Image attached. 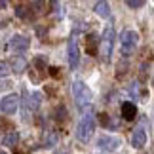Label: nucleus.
<instances>
[{"label":"nucleus","mask_w":154,"mask_h":154,"mask_svg":"<svg viewBox=\"0 0 154 154\" xmlns=\"http://www.w3.org/2000/svg\"><path fill=\"white\" fill-rule=\"evenodd\" d=\"M17 143H19V133L17 131H10L4 135V145L6 146H15Z\"/></svg>","instance_id":"nucleus-13"},{"label":"nucleus","mask_w":154,"mask_h":154,"mask_svg":"<svg viewBox=\"0 0 154 154\" xmlns=\"http://www.w3.org/2000/svg\"><path fill=\"white\" fill-rule=\"evenodd\" d=\"M17 15H19V17H25L27 15V10L25 8H17Z\"/></svg>","instance_id":"nucleus-21"},{"label":"nucleus","mask_w":154,"mask_h":154,"mask_svg":"<svg viewBox=\"0 0 154 154\" xmlns=\"http://www.w3.org/2000/svg\"><path fill=\"white\" fill-rule=\"evenodd\" d=\"M112 48H114V31H112V27H106L103 38L99 40V57L103 63H110Z\"/></svg>","instance_id":"nucleus-2"},{"label":"nucleus","mask_w":154,"mask_h":154,"mask_svg":"<svg viewBox=\"0 0 154 154\" xmlns=\"http://www.w3.org/2000/svg\"><path fill=\"white\" fill-rule=\"evenodd\" d=\"M95 44H99L97 42V34H90V36H88V51L90 53H93V46Z\"/></svg>","instance_id":"nucleus-18"},{"label":"nucleus","mask_w":154,"mask_h":154,"mask_svg":"<svg viewBox=\"0 0 154 154\" xmlns=\"http://www.w3.org/2000/svg\"><path fill=\"white\" fill-rule=\"evenodd\" d=\"M72 95H74V101H76V105H78L80 109H84L86 105H90L91 99H93L91 90L84 84V82H80V80H76L72 84Z\"/></svg>","instance_id":"nucleus-3"},{"label":"nucleus","mask_w":154,"mask_h":154,"mask_svg":"<svg viewBox=\"0 0 154 154\" xmlns=\"http://www.w3.org/2000/svg\"><path fill=\"white\" fill-rule=\"evenodd\" d=\"M55 114H57V120L63 122L65 118H67V110H65V106H57V112H55Z\"/></svg>","instance_id":"nucleus-19"},{"label":"nucleus","mask_w":154,"mask_h":154,"mask_svg":"<svg viewBox=\"0 0 154 154\" xmlns=\"http://www.w3.org/2000/svg\"><path fill=\"white\" fill-rule=\"evenodd\" d=\"M122 116L126 118V120H133V118L137 116V106H135L131 101H126L122 105Z\"/></svg>","instance_id":"nucleus-10"},{"label":"nucleus","mask_w":154,"mask_h":154,"mask_svg":"<svg viewBox=\"0 0 154 154\" xmlns=\"http://www.w3.org/2000/svg\"><path fill=\"white\" fill-rule=\"evenodd\" d=\"M120 44H122V53L124 55H131V51L137 48L139 44V34L137 31H131V29H126L120 36Z\"/></svg>","instance_id":"nucleus-4"},{"label":"nucleus","mask_w":154,"mask_h":154,"mask_svg":"<svg viewBox=\"0 0 154 154\" xmlns=\"http://www.w3.org/2000/svg\"><path fill=\"white\" fill-rule=\"evenodd\" d=\"M17 106H19V97H17L15 93H10V95H6L2 101H0V110H2L4 114H14L17 110Z\"/></svg>","instance_id":"nucleus-5"},{"label":"nucleus","mask_w":154,"mask_h":154,"mask_svg":"<svg viewBox=\"0 0 154 154\" xmlns=\"http://www.w3.org/2000/svg\"><path fill=\"white\" fill-rule=\"evenodd\" d=\"M126 6H128V8H131V10H139V8H143V6H145V2H143V0H128Z\"/></svg>","instance_id":"nucleus-17"},{"label":"nucleus","mask_w":154,"mask_h":154,"mask_svg":"<svg viewBox=\"0 0 154 154\" xmlns=\"http://www.w3.org/2000/svg\"><path fill=\"white\" fill-rule=\"evenodd\" d=\"M0 8H6V2H2V0H0Z\"/></svg>","instance_id":"nucleus-22"},{"label":"nucleus","mask_w":154,"mask_h":154,"mask_svg":"<svg viewBox=\"0 0 154 154\" xmlns=\"http://www.w3.org/2000/svg\"><path fill=\"white\" fill-rule=\"evenodd\" d=\"M29 46H31V42H29V38H27V36L15 34V36L11 38V48H14L15 51H25Z\"/></svg>","instance_id":"nucleus-9"},{"label":"nucleus","mask_w":154,"mask_h":154,"mask_svg":"<svg viewBox=\"0 0 154 154\" xmlns=\"http://www.w3.org/2000/svg\"><path fill=\"white\" fill-rule=\"evenodd\" d=\"M29 106H31L32 110H36L40 106V93H32L31 95V103H29Z\"/></svg>","instance_id":"nucleus-15"},{"label":"nucleus","mask_w":154,"mask_h":154,"mask_svg":"<svg viewBox=\"0 0 154 154\" xmlns=\"http://www.w3.org/2000/svg\"><path fill=\"white\" fill-rule=\"evenodd\" d=\"M93 131H95V116L91 112H86L82 116V120L78 122V128H76V137H78L80 143H88L93 137Z\"/></svg>","instance_id":"nucleus-1"},{"label":"nucleus","mask_w":154,"mask_h":154,"mask_svg":"<svg viewBox=\"0 0 154 154\" xmlns=\"http://www.w3.org/2000/svg\"><path fill=\"white\" fill-rule=\"evenodd\" d=\"M55 143H57V133L50 131L48 137H46V141H44V146H46V149H51V146H55Z\"/></svg>","instance_id":"nucleus-14"},{"label":"nucleus","mask_w":154,"mask_h":154,"mask_svg":"<svg viewBox=\"0 0 154 154\" xmlns=\"http://www.w3.org/2000/svg\"><path fill=\"white\" fill-rule=\"evenodd\" d=\"M131 145L135 146V149H143V146L146 145V131L143 126L135 128L133 133H131Z\"/></svg>","instance_id":"nucleus-8"},{"label":"nucleus","mask_w":154,"mask_h":154,"mask_svg":"<svg viewBox=\"0 0 154 154\" xmlns=\"http://www.w3.org/2000/svg\"><path fill=\"white\" fill-rule=\"evenodd\" d=\"M46 65V59L44 57H36V67H44Z\"/></svg>","instance_id":"nucleus-20"},{"label":"nucleus","mask_w":154,"mask_h":154,"mask_svg":"<svg viewBox=\"0 0 154 154\" xmlns=\"http://www.w3.org/2000/svg\"><path fill=\"white\" fill-rule=\"evenodd\" d=\"M93 10H95V14H97V15H101V17H110L109 2H105V0H101V2H95Z\"/></svg>","instance_id":"nucleus-11"},{"label":"nucleus","mask_w":154,"mask_h":154,"mask_svg":"<svg viewBox=\"0 0 154 154\" xmlns=\"http://www.w3.org/2000/svg\"><path fill=\"white\" fill-rule=\"evenodd\" d=\"M10 72H11V69H10V63H6V61H0V78L8 76Z\"/></svg>","instance_id":"nucleus-16"},{"label":"nucleus","mask_w":154,"mask_h":154,"mask_svg":"<svg viewBox=\"0 0 154 154\" xmlns=\"http://www.w3.org/2000/svg\"><path fill=\"white\" fill-rule=\"evenodd\" d=\"M97 146H99V149H103V150H106V152H116L118 146H120V139L103 135V137L97 141Z\"/></svg>","instance_id":"nucleus-6"},{"label":"nucleus","mask_w":154,"mask_h":154,"mask_svg":"<svg viewBox=\"0 0 154 154\" xmlns=\"http://www.w3.org/2000/svg\"><path fill=\"white\" fill-rule=\"evenodd\" d=\"M78 61H80L78 42H76V38H70L69 40V65H70V69H76V67H78Z\"/></svg>","instance_id":"nucleus-7"},{"label":"nucleus","mask_w":154,"mask_h":154,"mask_svg":"<svg viewBox=\"0 0 154 154\" xmlns=\"http://www.w3.org/2000/svg\"><path fill=\"white\" fill-rule=\"evenodd\" d=\"M25 67H27V61H25L21 55H15L14 61H11V65H10V69L14 70V72H23V70H25Z\"/></svg>","instance_id":"nucleus-12"}]
</instances>
